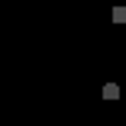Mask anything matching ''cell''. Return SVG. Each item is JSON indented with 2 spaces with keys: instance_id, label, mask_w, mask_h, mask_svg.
Listing matches in <instances>:
<instances>
[{
  "instance_id": "1",
  "label": "cell",
  "mask_w": 126,
  "mask_h": 126,
  "mask_svg": "<svg viewBox=\"0 0 126 126\" xmlns=\"http://www.w3.org/2000/svg\"><path fill=\"white\" fill-rule=\"evenodd\" d=\"M103 100H120V86L116 83H106L103 86Z\"/></svg>"
}]
</instances>
